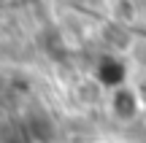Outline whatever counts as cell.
Masks as SVG:
<instances>
[{"label": "cell", "mask_w": 146, "mask_h": 143, "mask_svg": "<svg viewBox=\"0 0 146 143\" xmlns=\"http://www.w3.org/2000/svg\"><path fill=\"white\" fill-rule=\"evenodd\" d=\"M114 113L116 116H133L135 113V97H133V92L119 89L114 95Z\"/></svg>", "instance_id": "obj_1"}]
</instances>
